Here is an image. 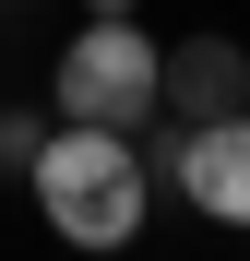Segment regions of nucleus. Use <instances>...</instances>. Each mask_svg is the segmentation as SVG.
I'll use <instances>...</instances> for the list:
<instances>
[{"instance_id":"f257e3e1","label":"nucleus","mask_w":250,"mask_h":261,"mask_svg":"<svg viewBox=\"0 0 250 261\" xmlns=\"http://www.w3.org/2000/svg\"><path fill=\"white\" fill-rule=\"evenodd\" d=\"M36 202L72 249H131L143 214H155V166H143V130H107V119H48L36 143Z\"/></svg>"},{"instance_id":"39448f33","label":"nucleus","mask_w":250,"mask_h":261,"mask_svg":"<svg viewBox=\"0 0 250 261\" xmlns=\"http://www.w3.org/2000/svg\"><path fill=\"white\" fill-rule=\"evenodd\" d=\"M36 143H48V119L36 107H0V166H36Z\"/></svg>"},{"instance_id":"7ed1b4c3","label":"nucleus","mask_w":250,"mask_h":261,"mask_svg":"<svg viewBox=\"0 0 250 261\" xmlns=\"http://www.w3.org/2000/svg\"><path fill=\"white\" fill-rule=\"evenodd\" d=\"M226 107H250V60L226 48V36H179V48L155 60V119L167 130H202Z\"/></svg>"},{"instance_id":"f03ea898","label":"nucleus","mask_w":250,"mask_h":261,"mask_svg":"<svg viewBox=\"0 0 250 261\" xmlns=\"http://www.w3.org/2000/svg\"><path fill=\"white\" fill-rule=\"evenodd\" d=\"M155 60H167V48H155L131 12H96V24L60 48V71H48V107H60V119L143 130V119H155Z\"/></svg>"},{"instance_id":"20e7f679","label":"nucleus","mask_w":250,"mask_h":261,"mask_svg":"<svg viewBox=\"0 0 250 261\" xmlns=\"http://www.w3.org/2000/svg\"><path fill=\"white\" fill-rule=\"evenodd\" d=\"M167 178H179L215 226H250V107H226V119H202V130H179V154H167Z\"/></svg>"},{"instance_id":"423d86ee","label":"nucleus","mask_w":250,"mask_h":261,"mask_svg":"<svg viewBox=\"0 0 250 261\" xmlns=\"http://www.w3.org/2000/svg\"><path fill=\"white\" fill-rule=\"evenodd\" d=\"M83 12H131V0H83Z\"/></svg>"}]
</instances>
